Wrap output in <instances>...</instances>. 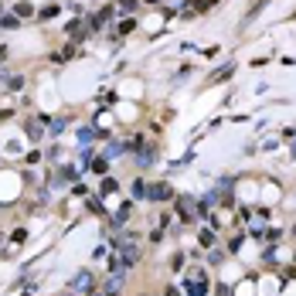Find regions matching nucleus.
I'll use <instances>...</instances> for the list:
<instances>
[{
	"mask_svg": "<svg viewBox=\"0 0 296 296\" xmlns=\"http://www.w3.org/2000/svg\"><path fill=\"white\" fill-rule=\"evenodd\" d=\"M92 140H99V136H95V129H92V126H82V129H78V143H82V146H89Z\"/></svg>",
	"mask_w": 296,
	"mask_h": 296,
	"instance_id": "1a4fd4ad",
	"label": "nucleus"
},
{
	"mask_svg": "<svg viewBox=\"0 0 296 296\" xmlns=\"http://www.w3.org/2000/svg\"><path fill=\"white\" fill-rule=\"evenodd\" d=\"M177 208H181L184 221H191V218H194V201H191V198H181V201H177Z\"/></svg>",
	"mask_w": 296,
	"mask_h": 296,
	"instance_id": "0eeeda50",
	"label": "nucleus"
},
{
	"mask_svg": "<svg viewBox=\"0 0 296 296\" xmlns=\"http://www.w3.org/2000/svg\"><path fill=\"white\" fill-rule=\"evenodd\" d=\"M0 62H7V48L4 45H0Z\"/></svg>",
	"mask_w": 296,
	"mask_h": 296,
	"instance_id": "aec40b11",
	"label": "nucleus"
},
{
	"mask_svg": "<svg viewBox=\"0 0 296 296\" xmlns=\"http://www.w3.org/2000/svg\"><path fill=\"white\" fill-rule=\"evenodd\" d=\"M41 123L48 126V133H51V136H58V133L65 129V119H62V116H58V119H51V116H41Z\"/></svg>",
	"mask_w": 296,
	"mask_h": 296,
	"instance_id": "39448f33",
	"label": "nucleus"
},
{
	"mask_svg": "<svg viewBox=\"0 0 296 296\" xmlns=\"http://www.w3.org/2000/svg\"><path fill=\"white\" fill-rule=\"evenodd\" d=\"M136 259H140V249H136V245H123V262H126V265H133Z\"/></svg>",
	"mask_w": 296,
	"mask_h": 296,
	"instance_id": "9d476101",
	"label": "nucleus"
},
{
	"mask_svg": "<svg viewBox=\"0 0 296 296\" xmlns=\"http://www.w3.org/2000/svg\"><path fill=\"white\" fill-rule=\"evenodd\" d=\"M24 133H28V140H31V143L45 140V129H41V119H28V123H24Z\"/></svg>",
	"mask_w": 296,
	"mask_h": 296,
	"instance_id": "f03ea898",
	"label": "nucleus"
},
{
	"mask_svg": "<svg viewBox=\"0 0 296 296\" xmlns=\"http://www.w3.org/2000/svg\"><path fill=\"white\" fill-rule=\"evenodd\" d=\"M146 198H154V201H167V198H171V187H167V184H154L150 191H146Z\"/></svg>",
	"mask_w": 296,
	"mask_h": 296,
	"instance_id": "20e7f679",
	"label": "nucleus"
},
{
	"mask_svg": "<svg viewBox=\"0 0 296 296\" xmlns=\"http://www.w3.org/2000/svg\"><path fill=\"white\" fill-rule=\"evenodd\" d=\"M55 14H58V4H51V7H45V11H41V17H55Z\"/></svg>",
	"mask_w": 296,
	"mask_h": 296,
	"instance_id": "a211bd4d",
	"label": "nucleus"
},
{
	"mask_svg": "<svg viewBox=\"0 0 296 296\" xmlns=\"http://www.w3.org/2000/svg\"><path fill=\"white\" fill-rule=\"evenodd\" d=\"M0 28H4V31H17V28H21V17H17V14L0 17Z\"/></svg>",
	"mask_w": 296,
	"mask_h": 296,
	"instance_id": "6e6552de",
	"label": "nucleus"
},
{
	"mask_svg": "<svg viewBox=\"0 0 296 296\" xmlns=\"http://www.w3.org/2000/svg\"><path fill=\"white\" fill-rule=\"evenodd\" d=\"M133 198H136V201L146 198V184H143V181H133Z\"/></svg>",
	"mask_w": 296,
	"mask_h": 296,
	"instance_id": "4468645a",
	"label": "nucleus"
},
{
	"mask_svg": "<svg viewBox=\"0 0 296 296\" xmlns=\"http://www.w3.org/2000/svg\"><path fill=\"white\" fill-rule=\"evenodd\" d=\"M14 14H17V17H31V14H34V7H31V4H24V0H21V4L14 7Z\"/></svg>",
	"mask_w": 296,
	"mask_h": 296,
	"instance_id": "f8f14e48",
	"label": "nucleus"
},
{
	"mask_svg": "<svg viewBox=\"0 0 296 296\" xmlns=\"http://www.w3.org/2000/svg\"><path fill=\"white\" fill-rule=\"evenodd\" d=\"M89 289H92V276H89V272L72 276V293H89Z\"/></svg>",
	"mask_w": 296,
	"mask_h": 296,
	"instance_id": "7ed1b4c3",
	"label": "nucleus"
},
{
	"mask_svg": "<svg viewBox=\"0 0 296 296\" xmlns=\"http://www.w3.org/2000/svg\"><path fill=\"white\" fill-rule=\"evenodd\" d=\"M89 167H92L95 174H102V177H106V171H109V157H95V160H92Z\"/></svg>",
	"mask_w": 296,
	"mask_h": 296,
	"instance_id": "9b49d317",
	"label": "nucleus"
},
{
	"mask_svg": "<svg viewBox=\"0 0 296 296\" xmlns=\"http://www.w3.org/2000/svg\"><path fill=\"white\" fill-rule=\"evenodd\" d=\"M133 28H136V21H129V17H126V21H123V24H119V34H129V31H133Z\"/></svg>",
	"mask_w": 296,
	"mask_h": 296,
	"instance_id": "dca6fc26",
	"label": "nucleus"
},
{
	"mask_svg": "<svg viewBox=\"0 0 296 296\" xmlns=\"http://www.w3.org/2000/svg\"><path fill=\"white\" fill-rule=\"evenodd\" d=\"M85 34H89V24H82V21H72V24H68V38H78V41H82Z\"/></svg>",
	"mask_w": 296,
	"mask_h": 296,
	"instance_id": "423d86ee",
	"label": "nucleus"
},
{
	"mask_svg": "<svg viewBox=\"0 0 296 296\" xmlns=\"http://www.w3.org/2000/svg\"><path fill=\"white\" fill-rule=\"evenodd\" d=\"M112 191H116V181H112V177H102V187H99V194L106 198V194H112Z\"/></svg>",
	"mask_w": 296,
	"mask_h": 296,
	"instance_id": "ddd939ff",
	"label": "nucleus"
},
{
	"mask_svg": "<svg viewBox=\"0 0 296 296\" xmlns=\"http://www.w3.org/2000/svg\"><path fill=\"white\" fill-rule=\"evenodd\" d=\"M136 7V0H119V11H133Z\"/></svg>",
	"mask_w": 296,
	"mask_h": 296,
	"instance_id": "6ab92c4d",
	"label": "nucleus"
},
{
	"mask_svg": "<svg viewBox=\"0 0 296 296\" xmlns=\"http://www.w3.org/2000/svg\"><path fill=\"white\" fill-rule=\"evenodd\" d=\"M129 218V208H123V211H116V218H112V225H123Z\"/></svg>",
	"mask_w": 296,
	"mask_h": 296,
	"instance_id": "f3484780",
	"label": "nucleus"
},
{
	"mask_svg": "<svg viewBox=\"0 0 296 296\" xmlns=\"http://www.w3.org/2000/svg\"><path fill=\"white\" fill-rule=\"evenodd\" d=\"M7 89H14V92L24 89V78H21V75H11V78H7Z\"/></svg>",
	"mask_w": 296,
	"mask_h": 296,
	"instance_id": "2eb2a0df",
	"label": "nucleus"
},
{
	"mask_svg": "<svg viewBox=\"0 0 296 296\" xmlns=\"http://www.w3.org/2000/svg\"><path fill=\"white\" fill-rule=\"evenodd\" d=\"M184 293L187 296H208V276L201 269H191V276L184 279Z\"/></svg>",
	"mask_w": 296,
	"mask_h": 296,
	"instance_id": "f257e3e1",
	"label": "nucleus"
}]
</instances>
